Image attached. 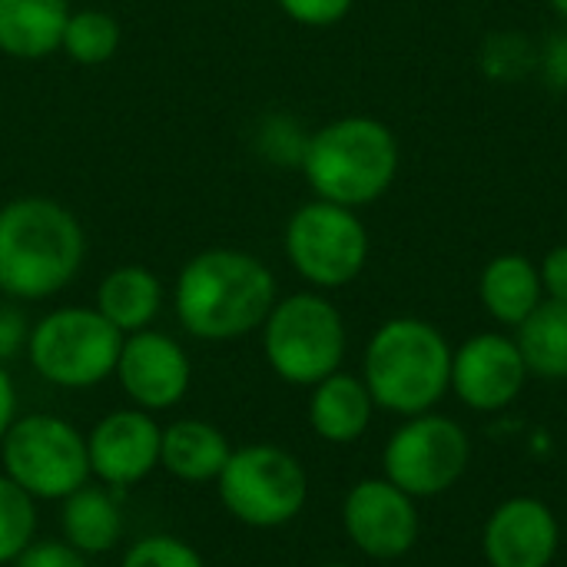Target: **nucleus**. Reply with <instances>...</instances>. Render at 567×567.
<instances>
[{
  "label": "nucleus",
  "mask_w": 567,
  "mask_h": 567,
  "mask_svg": "<svg viewBox=\"0 0 567 567\" xmlns=\"http://www.w3.org/2000/svg\"><path fill=\"white\" fill-rule=\"evenodd\" d=\"M542 286H545V299H558V302H567V243L555 246L542 266Z\"/></svg>",
  "instance_id": "32"
},
{
  "label": "nucleus",
  "mask_w": 567,
  "mask_h": 567,
  "mask_svg": "<svg viewBox=\"0 0 567 567\" xmlns=\"http://www.w3.org/2000/svg\"><path fill=\"white\" fill-rule=\"evenodd\" d=\"M558 518L538 498H508L485 525L482 548L492 567H548L558 555Z\"/></svg>",
  "instance_id": "15"
},
{
  "label": "nucleus",
  "mask_w": 567,
  "mask_h": 567,
  "mask_svg": "<svg viewBox=\"0 0 567 567\" xmlns=\"http://www.w3.org/2000/svg\"><path fill=\"white\" fill-rule=\"evenodd\" d=\"M342 525L362 555L392 561L412 551L419 538V508L415 498L395 488L389 478H365L346 495Z\"/></svg>",
  "instance_id": "13"
},
{
  "label": "nucleus",
  "mask_w": 567,
  "mask_h": 567,
  "mask_svg": "<svg viewBox=\"0 0 567 567\" xmlns=\"http://www.w3.org/2000/svg\"><path fill=\"white\" fill-rule=\"evenodd\" d=\"M123 332L93 306H63L30 326L27 359L33 372L66 392L103 385L116 372Z\"/></svg>",
  "instance_id": "6"
},
{
  "label": "nucleus",
  "mask_w": 567,
  "mask_h": 567,
  "mask_svg": "<svg viewBox=\"0 0 567 567\" xmlns=\"http://www.w3.org/2000/svg\"><path fill=\"white\" fill-rule=\"evenodd\" d=\"M306 143H309V133L299 126V120H292L286 113L266 116L256 133V150L272 166H299Z\"/></svg>",
  "instance_id": "26"
},
{
  "label": "nucleus",
  "mask_w": 567,
  "mask_h": 567,
  "mask_svg": "<svg viewBox=\"0 0 567 567\" xmlns=\"http://www.w3.org/2000/svg\"><path fill=\"white\" fill-rule=\"evenodd\" d=\"M13 419H17V389H13L10 372L0 365V442L7 435V429L13 425Z\"/></svg>",
  "instance_id": "33"
},
{
  "label": "nucleus",
  "mask_w": 567,
  "mask_h": 567,
  "mask_svg": "<svg viewBox=\"0 0 567 567\" xmlns=\"http://www.w3.org/2000/svg\"><path fill=\"white\" fill-rule=\"evenodd\" d=\"M362 382L375 409L402 419L432 412L452 389V346L439 326L395 316L382 322L362 359Z\"/></svg>",
  "instance_id": "4"
},
{
  "label": "nucleus",
  "mask_w": 567,
  "mask_h": 567,
  "mask_svg": "<svg viewBox=\"0 0 567 567\" xmlns=\"http://www.w3.org/2000/svg\"><path fill=\"white\" fill-rule=\"evenodd\" d=\"M538 70L548 86L567 90V30L555 33L542 50H538Z\"/></svg>",
  "instance_id": "31"
},
{
  "label": "nucleus",
  "mask_w": 567,
  "mask_h": 567,
  "mask_svg": "<svg viewBox=\"0 0 567 567\" xmlns=\"http://www.w3.org/2000/svg\"><path fill=\"white\" fill-rule=\"evenodd\" d=\"M70 0H0V53L10 60H47L60 50Z\"/></svg>",
  "instance_id": "19"
},
{
  "label": "nucleus",
  "mask_w": 567,
  "mask_h": 567,
  "mask_svg": "<svg viewBox=\"0 0 567 567\" xmlns=\"http://www.w3.org/2000/svg\"><path fill=\"white\" fill-rule=\"evenodd\" d=\"M120 40H123V30H120V20L113 13L96 10V7H83V10L70 13V20L63 27L60 50L80 66H103L106 60L116 56Z\"/></svg>",
  "instance_id": "23"
},
{
  "label": "nucleus",
  "mask_w": 567,
  "mask_h": 567,
  "mask_svg": "<svg viewBox=\"0 0 567 567\" xmlns=\"http://www.w3.org/2000/svg\"><path fill=\"white\" fill-rule=\"evenodd\" d=\"M30 326L17 306H0V365L17 359L27 349Z\"/></svg>",
  "instance_id": "30"
},
{
  "label": "nucleus",
  "mask_w": 567,
  "mask_h": 567,
  "mask_svg": "<svg viewBox=\"0 0 567 567\" xmlns=\"http://www.w3.org/2000/svg\"><path fill=\"white\" fill-rule=\"evenodd\" d=\"M399 166V140L375 116H339L312 130L299 163L316 199L349 209L379 203L392 189Z\"/></svg>",
  "instance_id": "3"
},
{
  "label": "nucleus",
  "mask_w": 567,
  "mask_h": 567,
  "mask_svg": "<svg viewBox=\"0 0 567 567\" xmlns=\"http://www.w3.org/2000/svg\"><path fill=\"white\" fill-rule=\"evenodd\" d=\"M372 412L375 402L359 375L339 369L319 385H312L309 425L329 445H352L355 439H362L372 422Z\"/></svg>",
  "instance_id": "18"
},
{
  "label": "nucleus",
  "mask_w": 567,
  "mask_h": 567,
  "mask_svg": "<svg viewBox=\"0 0 567 567\" xmlns=\"http://www.w3.org/2000/svg\"><path fill=\"white\" fill-rule=\"evenodd\" d=\"M60 532L70 548L80 555H106L123 538V512L116 505L113 488L106 485H83L63 498Z\"/></svg>",
  "instance_id": "21"
},
{
  "label": "nucleus",
  "mask_w": 567,
  "mask_h": 567,
  "mask_svg": "<svg viewBox=\"0 0 567 567\" xmlns=\"http://www.w3.org/2000/svg\"><path fill=\"white\" fill-rule=\"evenodd\" d=\"M276 299L272 269L259 256L229 246L196 252L173 282L176 319L199 342H233L262 329Z\"/></svg>",
  "instance_id": "1"
},
{
  "label": "nucleus",
  "mask_w": 567,
  "mask_h": 567,
  "mask_svg": "<svg viewBox=\"0 0 567 567\" xmlns=\"http://www.w3.org/2000/svg\"><path fill=\"white\" fill-rule=\"evenodd\" d=\"M322 567H349V565H322Z\"/></svg>",
  "instance_id": "35"
},
{
  "label": "nucleus",
  "mask_w": 567,
  "mask_h": 567,
  "mask_svg": "<svg viewBox=\"0 0 567 567\" xmlns=\"http://www.w3.org/2000/svg\"><path fill=\"white\" fill-rule=\"evenodd\" d=\"M276 7L299 27H312V30H326L342 23L355 0H276Z\"/></svg>",
  "instance_id": "28"
},
{
  "label": "nucleus",
  "mask_w": 567,
  "mask_h": 567,
  "mask_svg": "<svg viewBox=\"0 0 567 567\" xmlns=\"http://www.w3.org/2000/svg\"><path fill=\"white\" fill-rule=\"evenodd\" d=\"M478 299L495 322L518 329L545 302L538 262L522 252H502L488 259L478 276Z\"/></svg>",
  "instance_id": "17"
},
{
  "label": "nucleus",
  "mask_w": 567,
  "mask_h": 567,
  "mask_svg": "<svg viewBox=\"0 0 567 567\" xmlns=\"http://www.w3.org/2000/svg\"><path fill=\"white\" fill-rule=\"evenodd\" d=\"M515 332L528 375L567 379V302L545 299Z\"/></svg>",
  "instance_id": "22"
},
{
  "label": "nucleus",
  "mask_w": 567,
  "mask_h": 567,
  "mask_svg": "<svg viewBox=\"0 0 567 567\" xmlns=\"http://www.w3.org/2000/svg\"><path fill=\"white\" fill-rule=\"evenodd\" d=\"M10 567H86V555H80L76 548H70L63 538H43V542H30Z\"/></svg>",
  "instance_id": "29"
},
{
  "label": "nucleus",
  "mask_w": 567,
  "mask_h": 567,
  "mask_svg": "<svg viewBox=\"0 0 567 567\" xmlns=\"http://www.w3.org/2000/svg\"><path fill=\"white\" fill-rule=\"evenodd\" d=\"M0 465L33 502H63L90 482L86 435L60 415H17L0 442Z\"/></svg>",
  "instance_id": "7"
},
{
  "label": "nucleus",
  "mask_w": 567,
  "mask_h": 567,
  "mask_svg": "<svg viewBox=\"0 0 567 567\" xmlns=\"http://www.w3.org/2000/svg\"><path fill=\"white\" fill-rule=\"evenodd\" d=\"M472 458L465 429L445 415H412L385 445V478L412 498H435L458 485Z\"/></svg>",
  "instance_id": "10"
},
{
  "label": "nucleus",
  "mask_w": 567,
  "mask_h": 567,
  "mask_svg": "<svg viewBox=\"0 0 567 567\" xmlns=\"http://www.w3.org/2000/svg\"><path fill=\"white\" fill-rule=\"evenodd\" d=\"M159 442H163V429L153 419V412L143 409L106 412L86 432L90 478H96L113 492L140 485L159 468Z\"/></svg>",
  "instance_id": "12"
},
{
  "label": "nucleus",
  "mask_w": 567,
  "mask_h": 567,
  "mask_svg": "<svg viewBox=\"0 0 567 567\" xmlns=\"http://www.w3.org/2000/svg\"><path fill=\"white\" fill-rule=\"evenodd\" d=\"M93 309L123 336L143 332L153 326V319L163 309V282L146 266L136 262L116 266L100 279Z\"/></svg>",
  "instance_id": "20"
},
{
  "label": "nucleus",
  "mask_w": 567,
  "mask_h": 567,
  "mask_svg": "<svg viewBox=\"0 0 567 567\" xmlns=\"http://www.w3.org/2000/svg\"><path fill=\"white\" fill-rule=\"evenodd\" d=\"M37 538V502L0 472V567L13 565V558Z\"/></svg>",
  "instance_id": "24"
},
{
  "label": "nucleus",
  "mask_w": 567,
  "mask_h": 567,
  "mask_svg": "<svg viewBox=\"0 0 567 567\" xmlns=\"http://www.w3.org/2000/svg\"><path fill=\"white\" fill-rule=\"evenodd\" d=\"M528 379V365L515 339L478 332L452 349V392L475 412L508 409Z\"/></svg>",
  "instance_id": "14"
},
{
  "label": "nucleus",
  "mask_w": 567,
  "mask_h": 567,
  "mask_svg": "<svg viewBox=\"0 0 567 567\" xmlns=\"http://www.w3.org/2000/svg\"><path fill=\"white\" fill-rule=\"evenodd\" d=\"M233 455L229 439L223 429L203 419H176L163 429L159 442V468L186 485L216 482Z\"/></svg>",
  "instance_id": "16"
},
{
  "label": "nucleus",
  "mask_w": 567,
  "mask_h": 567,
  "mask_svg": "<svg viewBox=\"0 0 567 567\" xmlns=\"http://www.w3.org/2000/svg\"><path fill=\"white\" fill-rule=\"evenodd\" d=\"M223 508L246 528H282L306 508L309 478L296 455L279 445L233 449L216 478Z\"/></svg>",
  "instance_id": "9"
},
{
  "label": "nucleus",
  "mask_w": 567,
  "mask_h": 567,
  "mask_svg": "<svg viewBox=\"0 0 567 567\" xmlns=\"http://www.w3.org/2000/svg\"><path fill=\"white\" fill-rule=\"evenodd\" d=\"M282 249L296 276L326 292L342 289L362 276L372 239L359 209L312 196L289 216Z\"/></svg>",
  "instance_id": "8"
},
{
  "label": "nucleus",
  "mask_w": 567,
  "mask_h": 567,
  "mask_svg": "<svg viewBox=\"0 0 567 567\" xmlns=\"http://www.w3.org/2000/svg\"><path fill=\"white\" fill-rule=\"evenodd\" d=\"M548 3H551V10L567 23V0H548Z\"/></svg>",
  "instance_id": "34"
},
{
  "label": "nucleus",
  "mask_w": 567,
  "mask_h": 567,
  "mask_svg": "<svg viewBox=\"0 0 567 567\" xmlns=\"http://www.w3.org/2000/svg\"><path fill=\"white\" fill-rule=\"evenodd\" d=\"M532 66H538V50L518 37V33H495L485 40V50H482V70L488 80H498V83H512L518 76H528Z\"/></svg>",
  "instance_id": "25"
},
{
  "label": "nucleus",
  "mask_w": 567,
  "mask_h": 567,
  "mask_svg": "<svg viewBox=\"0 0 567 567\" xmlns=\"http://www.w3.org/2000/svg\"><path fill=\"white\" fill-rule=\"evenodd\" d=\"M346 346V319L319 289L276 299L262 322V355L269 369L289 385L312 389L339 372Z\"/></svg>",
  "instance_id": "5"
},
{
  "label": "nucleus",
  "mask_w": 567,
  "mask_h": 567,
  "mask_svg": "<svg viewBox=\"0 0 567 567\" xmlns=\"http://www.w3.org/2000/svg\"><path fill=\"white\" fill-rule=\"evenodd\" d=\"M86 259L80 219L50 196H17L0 206V292L43 302L63 292Z\"/></svg>",
  "instance_id": "2"
},
{
  "label": "nucleus",
  "mask_w": 567,
  "mask_h": 567,
  "mask_svg": "<svg viewBox=\"0 0 567 567\" xmlns=\"http://www.w3.org/2000/svg\"><path fill=\"white\" fill-rule=\"evenodd\" d=\"M113 375L123 395L133 402V409L166 412L186 399L189 382H193V362L173 336L143 329V332L123 336Z\"/></svg>",
  "instance_id": "11"
},
{
  "label": "nucleus",
  "mask_w": 567,
  "mask_h": 567,
  "mask_svg": "<svg viewBox=\"0 0 567 567\" xmlns=\"http://www.w3.org/2000/svg\"><path fill=\"white\" fill-rule=\"evenodd\" d=\"M120 567H206V561L176 535H146L123 551Z\"/></svg>",
  "instance_id": "27"
}]
</instances>
